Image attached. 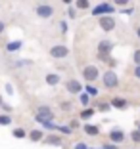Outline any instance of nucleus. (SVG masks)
Returning a JSON list of instances; mask_svg holds the SVG:
<instances>
[{"mask_svg":"<svg viewBox=\"0 0 140 149\" xmlns=\"http://www.w3.org/2000/svg\"><path fill=\"white\" fill-rule=\"evenodd\" d=\"M52 109L50 107H46V105H42V107H39L37 109V115H35V118H37V123H46V120H52Z\"/></svg>","mask_w":140,"mask_h":149,"instance_id":"1","label":"nucleus"},{"mask_svg":"<svg viewBox=\"0 0 140 149\" xmlns=\"http://www.w3.org/2000/svg\"><path fill=\"white\" fill-rule=\"evenodd\" d=\"M98 67L96 65H87L83 69V77H84V80H87V82H94V80L98 79Z\"/></svg>","mask_w":140,"mask_h":149,"instance_id":"2","label":"nucleus"},{"mask_svg":"<svg viewBox=\"0 0 140 149\" xmlns=\"http://www.w3.org/2000/svg\"><path fill=\"white\" fill-rule=\"evenodd\" d=\"M52 13H54V8L50 4H40V6H37V15H39V17L48 19V17H52Z\"/></svg>","mask_w":140,"mask_h":149,"instance_id":"3","label":"nucleus"},{"mask_svg":"<svg viewBox=\"0 0 140 149\" xmlns=\"http://www.w3.org/2000/svg\"><path fill=\"white\" fill-rule=\"evenodd\" d=\"M104 84H106V88H115L117 86V74H115L113 71L104 73Z\"/></svg>","mask_w":140,"mask_h":149,"instance_id":"4","label":"nucleus"},{"mask_svg":"<svg viewBox=\"0 0 140 149\" xmlns=\"http://www.w3.org/2000/svg\"><path fill=\"white\" fill-rule=\"evenodd\" d=\"M100 27L104 31H113L115 29V19L111 17V15H104V17H100Z\"/></svg>","mask_w":140,"mask_h":149,"instance_id":"5","label":"nucleus"},{"mask_svg":"<svg viewBox=\"0 0 140 149\" xmlns=\"http://www.w3.org/2000/svg\"><path fill=\"white\" fill-rule=\"evenodd\" d=\"M67 54H69L67 46H52V48H50V56L56 57V59H60V57H65Z\"/></svg>","mask_w":140,"mask_h":149,"instance_id":"6","label":"nucleus"},{"mask_svg":"<svg viewBox=\"0 0 140 149\" xmlns=\"http://www.w3.org/2000/svg\"><path fill=\"white\" fill-rule=\"evenodd\" d=\"M65 88H67V92H71V94H81L83 92V84H81L79 80H67Z\"/></svg>","mask_w":140,"mask_h":149,"instance_id":"7","label":"nucleus"},{"mask_svg":"<svg viewBox=\"0 0 140 149\" xmlns=\"http://www.w3.org/2000/svg\"><path fill=\"white\" fill-rule=\"evenodd\" d=\"M113 12V6H110V4H98L96 8L92 10V13L94 15H102V13H111Z\"/></svg>","mask_w":140,"mask_h":149,"instance_id":"8","label":"nucleus"},{"mask_svg":"<svg viewBox=\"0 0 140 149\" xmlns=\"http://www.w3.org/2000/svg\"><path fill=\"white\" fill-rule=\"evenodd\" d=\"M111 48H113V44H111L110 40H104V42H100V44H98V52H100L102 56H106V54L110 52Z\"/></svg>","mask_w":140,"mask_h":149,"instance_id":"9","label":"nucleus"},{"mask_svg":"<svg viewBox=\"0 0 140 149\" xmlns=\"http://www.w3.org/2000/svg\"><path fill=\"white\" fill-rule=\"evenodd\" d=\"M84 132H87L88 136H98L100 134V126H96V124H84Z\"/></svg>","mask_w":140,"mask_h":149,"instance_id":"10","label":"nucleus"},{"mask_svg":"<svg viewBox=\"0 0 140 149\" xmlns=\"http://www.w3.org/2000/svg\"><path fill=\"white\" fill-rule=\"evenodd\" d=\"M21 46H23V42H21V40H15V42L6 44V50H8V52H18V50L21 48Z\"/></svg>","mask_w":140,"mask_h":149,"instance_id":"11","label":"nucleus"},{"mask_svg":"<svg viewBox=\"0 0 140 149\" xmlns=\"http://www.w3.org/2000/svg\"><path fill=\"white\" fill-rule=\"evenodd\" d=\"M110 138H111V141H123V132L121 130H111L110 132Z\"/></svg>","mask_w":140,"mask_h":149,"instance_id":"12","label":"nucleus"},{"mask_svg":"<svg viewBox=\"0 0 140 149\" xmlns=\"http://www.w3.org/2000/svg\"><path fill=\"white\" fill-rule=\"evenodd\" d=\"M46 82H48L50 86H56V84L60 82V77H58V74H46Z\"/></svg>","mask_w":140,"mask_h":149,"instance_id":"13","label":"nucleus"},{"mask_svg":"<svg viewBox=\"0 0 140 149\" xmlns=\"http://www.w3.org/2000/svg\"><path fill=\"white\" fill-rule=\"evenodd\" d=\"M29 138H31V141H39V140H42V132L40 130H33L29 134Z\"/></svg>","mask_w":140,"mask_h":149,"instance_id":"14","label":"nucleus"},{"mask_svg":"<svg viewBox=\"0 0 140 149\" xmlns=\"http://www.w3.org/2000/svg\"><path fill=\"white\" fill-rule=\"evenodd\" d=\"M0 124L2 126H10L12 124V117L10 115H0Z\"/></svg>","mask_w":140,"mask_h":149,"instance_id":"15","label":"nucleus"},{"mask_svg":"<svg viewBox=\"0 0 140 149\" xmlns=\"http://www.w3.org/2000/svg\"><path fill=\"white\" fill-rule=\"evenodd\" d=\"M25 136H27V132L23 130V128H15V130H13V138H19V140H23Z\"/></svg>","mask_w":140,"mask_h":149,"instance_id":"16","label":"nucleus"},{"mask_svg":"<svg viewBox=\"0 0 140 149\" xmlns=\"http://www.w3.org/2000/svg\"><path fill=\"white\" fill-rule=\"evenodd\" d=\"M46 143H50V145H60L61 140L58 136H48V138H46Z\"/></svg>","mask_w":140,"mask_h":149,"instance_id":"17","label":"nucleus"},{"mask_svg":"<svg viewBox=\"0 0 140 149\" xmlns=\"http://www.w3.org/2000/svg\"><path fill=\"white\" fill-rule=\"evenodd\" d=\"M113 107H119V109H123V107H127V101L121 100V97H117V100H113Z\"/></svg>","mask_w":140,"mask_h":149,"instance_id":"18","label":"nucleus"},{"mask_svg":"<svg viewBox=\"0 0 140 149\" xmlns=\"http://www.w3.org/2000/svg\"><path fill=\"white\" fill-rule=\"evenodd\" d=\"M92 115H94V109H90V107H87V109L81 113V118H90Z\"/></svg>","mask_w":140,"mask_h":149,"instance_id":"19","label":"nucleus"},{"mask_svg":"<svg viewBox=\"0 0 140 149\" xmlns=\"http://www.w3.org/2000/svg\"><path fill=\"white\" fill-rule=\"evenodd\" d=\"M40 124H42L44 128H48V130H58V126L52 123V120H46V123H40Z\"/></svg>","mask_w":140,"mask_h":149,"instance_id":"20","label":"nucleus"},{"mask_svg":"<svg viewBox=\"0 0 140 149\" xmlns=\"http://www.w3.org/2000/svg\"><path fill=\"white\" fill-rule=\"evenodd\" d=\"M88 0H77V8H81V10H87L88 8Z\"/></svg>","mask_w":140,"mask_h":149,"instance_id":"21","label":"nucleus"},{"mask_svg":"<svg viewBox=\"0 0 140 149\" xmlns=\"http://www.w3.org/2000/svg\"><path fill=\"white\" fill-rule=\"evenodd\" d=\"M79 100H81V103H83V105H84V107H87V105H88V94H84V92H83V96H81V97H79Z\"/></svg>","mask_w":140,"mask_h":149,"instance_id":"22","label":"nucleus"},{"mask_svg":"<svg viewBox=\"0 0 140 149\" xmlns=\"http://www.w3.org/2000/svg\"><path fill=\"white\" fill-rule=\"evenodd\" d=\"M131 138L136 141V143H140V132H138V130H136V132H132V134H131Z\"/></svg>","mask_w":140,"mask_h":149,"instance_id":"23","label":"nucleus"},{"mask_svg":"<svg viewBox=\"0 0 140 149\" xmlns=\"http://www.w3.org/2000/svg\"><path fill=\"white\" fill-rule=\"evenodd\" d=\"M58 130H60L61 134H71V128H67V126H58Z\"/></svg>","mask_w":140,"mask_h":149,"instance_id":"24","label":"nucleus"},{"mask_svg":"<svg viewBox=\"0 0 140 149\" xmlns=\"http://www.w3.org/2000/svg\"><path fill=\"white\" fill-rule=\"evenodd\" d=\"M132 57H134V63H136V65H140V50H136Z\"/></svg>","mask_w":140,"mask_h":149,"instance_id":"25","label":"nucleus"},{"mask_svg":"<svg viewBox=\"0 0 140 149\" xmlns=\"http://www.w3.org/2000/svg\"><path fill=\"white\" fill-rule=\"evenodd\" d=\"M98 109H100V111H110V105H108V103H100Z\"/></svg>","mask_w":140,"mask_h":149,"instance_id":"26","label":"nucleus"},{"mask_svg":"<svg viewBox=\"0 0 140 149\" xmlns=\"http://www.w3.org/2000/svg\"><path fill=\"white\" fill-rule=\"evenodd\" d=\"M115 4H119V6H125V4H129V0H115Z\"/></svg>","mask_w":140,"mask_h":149,"instance_id":"27","label":"nucleus"},{"mask_svg":"<svg viewBox=\"0 0 140 149\" xmlns=\"http://www.w3.org/2000/svg\"><path fill=\"white\" fill-rule=\"evenodd\" d=\"M134 74H136V79H140V65H136V69H134Z\"/></svg>","mask_w":140,"mask_h":149,"instance_id":"28","label":"nucleus"},{"mask_svg":"<svg viewBox=\"0 0 140 149\" xmlns=\"http://www.w3.org/2000/svg\"><path fill=\"white\" fill-rule=\"evenodd\" d=\"M6 92H8V94H12V92H13V88H12V84H6Z\"/></svg>","mask_w":140,"mask_h":149,"instance_id":"29","label":"nucleus"},{"mask_svg":"<svg viewBox=\"0 0 140 149\" xmlns=\"http://www.w3.org/2000/svg\"><path fill=\"white\" fill-rule=\"evenodd\" d=\"M4 29H6V25H4V21L0 19V33H4Z\"/></svg>","mask_w":140,"mask_h":149,"instance_id":"30","label":"nucleus"},{"mask_svg":"<svg viewBox=\"0 0 140 149\" xmlns=\"http://www.w3.org/2000/svg\"><path fill=\"white\" fill-rule=\"evenodd\" d=\"M75 149H87V145H84V143H79V145H77Z\"/></svg>","mask_w":140,"mask_h":149,"instance_id":"31","label":"nucleus"},{"mask_svg":"<svg viewBox=\"0 0 140 149\" xmlns=\"http://www.w3.org/2000/svg\"><path fill=\"white\" fill-rule=\"evenodd\" d=\"M63 2H65V4H73V0H63Z\"/></svg>","mask_w":140,"mask_h":149,"instance_id":"32","label":"nucleus"},{"mask_svg":"<svg viewBox=\"0 0 140 149\" xmlns=\"http://www.w3.org/2000/svg\"><path fill=\"white\" fill-rule=\"evenodd\" d=\"M136 35H138V38H140V29H138V31H136Z\"/></svg>","mask_w":140,"mask_h":149,"instance_id":"33","label":"nucleus"},{"mask_svg":"<svg viewBox=\"0 0 140 149\" xmlns=\"http://www.w3.org/2000/svg\"><path fill=\"white\" fill-rule=\"evenodd\" d=\"M0 105H2V97H0Z\"/></svg>","mask_w":140,"mask_h":149,"instance_id":"34","label":"nucleus"},{"mask_svg":"<svg viewBox=\"0 0 140 149\" xmlns=\"http://www.w3.org/2000/svg\"><path fill=\"white\" fill-rule=\"evenodd\" d=\"M138 132H140V124H138Z\"/></svg>","mask_w":140,"mask_h":149,"instance_id":"35","label":"nucleus"},{"mask_svg":"<svg viewBox=\"0 0 140 149\" xmlns=\"http://www.w3.org/2000/svg\"><path fill=\"white\" fill-rule=\"evenodd\" d=\"M104 149H106V147H104Z\"/></svg>","mask_w":140,"mask_h":149,"instance_id":"36","label":"nucleus"}]
</instances>
